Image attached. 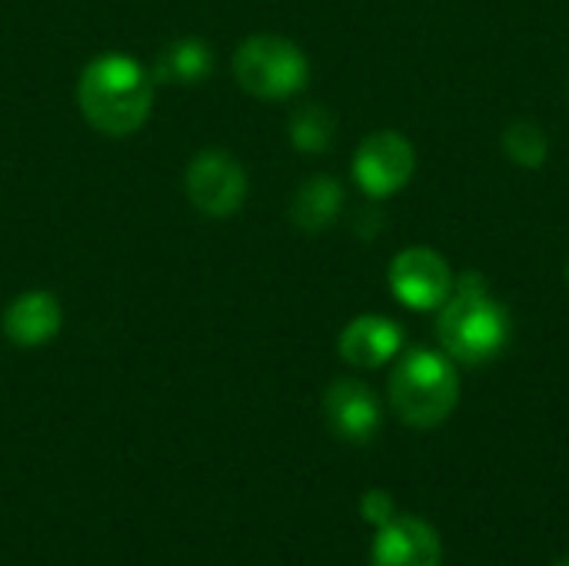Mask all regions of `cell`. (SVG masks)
<instances>
[{"mask_svg": "<svg viewBox=\"0 0 569 566\" xmlns=\"http://www.w3.org/2000/svg\"><path fill=\"white\" fill-rule=\"evenodd\" d=\"M77 100L90 127L107 137H127L140 130L150 113L153 77L127 53H100L83 67Z\"/></svg>", "mask_w": 569, "mask_h": 566, "instance_id": "obj_1", "label": "cell"}, {"mask_svg": "<svg viewBox=\"0 0 569 566\" xmlns=\"http://www.w3.org/2000/svg\"><path fill=\"white\" fill-rule=\"evenodd\" d=\"M437 337L450 360L480 367V364L500 357V350L507 347L510 317L487 294L483 280L477 274H467V277H460L457 294H450V300L440 307Z\"/></svg>", "mask_w": 569, "mask_h": 566, "instance_id": "obj_2", "label": "cell"}, {"mask_svg": "<svg viewBox=\"0 0 569 566\" xmlns=\"http://www.w3.org/2000/svg\"><path fill=\"white\" fill-rule=\"evenodd\" d=\"M460 404V374L447 354L413 347L403 354L390 377V407L393 414L413 427L430 430L440 427Z\"/></svg>", "mask_w": 569, "mask_h": 566, "instance_id": "obj_3", "label": "cell"}, {"mask_svg": "<svg viewBox=\"0 0 569 566\" xmlns=\"http://www.w3.org/2000/svg\"><path fill=\"white\" fill-rule=\"evenodd\" d=\"M233 73L247 93L263 100H283L303 90L310 77V63L297 43L273 33H253L237 47Z\"/></svg>", "mask_w": 569, "mask_h": 566, "instance_id": "obj_4", "label": "cell"}, {"mask_svg": "<svg viewBox=\"0 0 569 566\" xmlns=\"http://www.w3.org/2000/svg\"><path fill=\"white\" fill-rule=\"evenodd\" d=\"M413 170H417L413 143L407 137H400L397 130L370 133L353 157V180L373 200H383V197H393L397 190H403L410 183Z\"/></svg>", "mask_w": 569, "mask_h": 566, "instance_id": "obj_5", "label": "cell"}, {"mask_svg": "<svg viewBox=\"0 0 569 566\" xmlns=\"http://www.w3.org/2000/svg\"><path fill=\"white\" fill-rule=\"evenodd\" d=\"M390 290L410 310H440L453 294L450 264L430 247H410L390 264Z\"/></svg>", "mask_w": 569, "mask_h": 566, "instance_id": "obj_6", "label": "cell"}, {"mask_svg": "<svg viewBox=\"0 0 569 566\" xmlns=\"http://www.w3.org/2000/svg\"><path fill=\"white\" fill-rule=\"evenodd\" d=\"M187 197L207 217H230L247 197V173L230 153L203 150L187 167Z\"/></svg>", "mask_w": 569, "mask_h": 566, "instance_id": "obj_7", "label": "cell"}, {"mask_svg": "<svg viewBox=\"0 0 569 566\" xmlns=\"http://www.w3.org/2000/svg\"><path fill=\"white\" fill-rule=\"evenodd\" d=\"M370 566H443L440 534L423 517H393L377 527Z\"/></svg>", "mask_w": 569, "mask_h": 566, "instance_id": "obj_8", "label": "cell"}, {"mask_svg": "<svg viewBox=\"0 0 569 566\" xmlns=\"http://www.w3.org/2000/svg\"><path fill=\"white\" fill-rule=\"evenodd\" d=\"M323 414L330 430L347 444H370L380 430V400L360 380H337L323 394Z\"/></svg>", "mask_w": 569, "mask_h": 566, "instance_id": "obj_9", "label": "cell"}, {"mask_svg": "<svg viewBox=\"0 0 569 566\" xmlns=\"http://www.w3.org/2000/svg\"><path fill=\"white\" fill-rule=\"evenodd\" d=\"M403 347V330L390 317H357L340 334V357L353 367L377 370L387 360H393Z\"/></svg>", "mask_w": 569, "mask_h": 566, "instance_id": "obj_10", "label": "cell"}, {"mask_svg": "<svg viewBox=\"0 0 569 566\" xmlns=\"http://www.w3.org/2000/svg\"><path fill=\"white\" fill-rule=\"evenodd\" d=\"M60 330V304L53 300V294L33 290V294H20L7 314H3V334L10 337V344L17 347H43L50 337H57Z\"/></svg>", "mask_w": 569, "mask_h": 566, "instance_id": "obj_11", "label": "cell"}, {"mask_svg": "<svg viewBox=\"0 0 569 566\" xmlns=\"http://www.w3.org/2000/svg\"><path fill=\"white\" fill-rule=\"evenodd\" d=\"M340 210H343L340 183L333 177H313L297 190V197L290 203V220L300 230L317 234V230H327L340 217Z\"/></svg>", "mask_w": 569, "mask_h": 566, "instance_id": "obj_12", "label": "cell"}, {"mask_svg": "<svg viewBox=\"0 0 569 566\" xmlns=\"http://www.w3.org/2000/svg\"><path fill=\"white\" fill-rule=\"evenodd\" d=\"M207 70H210V50L193 37H180L160 50L153 63V80L157 83H197L207 77Z\"/></svg>", "mask_w": 569, "mask_h": 566, "instance_id": "obj_13", "label": "cell"}, {"mask_svg": "<svg viewBox=\"0 0 569 566\" xmlns=\"http://www.w3.org/2000/svg\"><path fill=\"white\" fill-rule=\"evenodd\" d=\"M333 117L327 107H300L293 117H290V140L297 150H307V153H317V150H327L330 140H333Z\"/></svg>", "mask_w": 569, "mask_h": 566, "instance_id": "obj_14", "label": "cell"}, {"mask_svg": "<svg viewBox=\"0 0 569 566\" xmlns=\"http://www.w3.org/2000/svg\"><path fill=\"white\" fill-rule=\"evenodd\" d=\"M503 150H507V157H510L513 163L533 170V167H540V163L547 160L550 143H547V133H543L537 123L520 120V123L507 127V133H503Z\"/></svg>", "mask_w": 569, "mask_h": 566, "instance_id": "obj_15", "label": "cell"}, {"mask_svg": "<svg viewBox=\"0 0 569 566\" xmlns=\"http://www.w3.org/2000/svg\"><path fill=\"white\" fill-rule=\"evenodd\" d=\"M360 514L370 527H383L397 517V507H393V497L387 490H370L360 500Z\"/></svg>", "mask_w": 569, "mask_h": 566, "instance_id": "obj_16", "label": "cell"}, {"mask_svg": "<svg viewBox=\"0 0 569 566\" xmlns=\"http://www.w3.org/2000/svg\"><path fill=\"white\" fill-rule=\"evenodd\" d=\"M557 566H569V557H563V560H560V564Z\"/></svg>", "mask_w": 569, "mask_h": 566, "instance_id": "obj_17", "label": "cell"}]
</instances>
